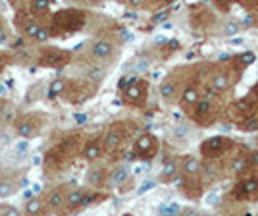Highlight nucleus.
Wrapping results in <instances>:
<instances>
[{
  "instance_id": "1",
  "label": "nucleus",
  "mask_w": 258,
  "mask_h": 216,
  "mask_svg": "<svg viewBox=\"0 0 258 216\" xmlns=\"http://www.w3.org/2000/svg\"><path fill=\"white\" fill-rule=\"evenodd\" d=\"M245 62L241 56L231 58L229 62H214V66H208V74H206V87L210 91H214L218 95L226 97L235 89L239 77L243 76V68Z\"/></svg>"
},
{
  "instance_id": "2",
  "label": "nucleus",
  "mask_w": 258,
  "mask_h": 216,
  "mask_svg": "<svg viewBox=\"0 0 258 216\" xmlns=\"http://www.w3.org/2000/svg\"><path fill=\"white\" fill-rule=\"evenodd\" d=\"M226 106H227L226 97L218 95V93L210 91V89L206 87L205 98H203L187 116L191 118V122H193L195 126H199V128H210V126H214L216 122H220V120L224 118Z\"/></svg>"
},
{
  "instance_id": "3",
  "label": "nucleus",
  "mask_w": 258,
  "mask_h": 216,
  "mask_svg": "<svg viewBox=\"0 0 258 216\" xmlns=\"http://www.w3.org/2000/svg\"><path fill=\"white\" fill-rule=\"evenodd\" d=\"M185 74H187V70H175V72L168 74L162 79L158 93H160V98L164 104H168V106H172L175 102L179 104L183 89L191 81V76H185Z\"/></svg>"
},
{
  "instance_id": "4",
  "label": "nucleus",
  "mask_w": 258,
  "mask_h": 216,
  "mask_svg": "<svg viewBox=\"0 0 258 216\" xmlns=\"http://www.w3.org/2000/svg\"><path fill=\"white\" fill-rule=\"evenodd\" d=\"M235 149V141L226 135H212L201 141L199 154L203 160H224L226 156H231Z\"/></svg>"
},
{
  "instance_id": "5",
  "label": "nucleus",
  "mask_w": 258,
  "mask_h": 216,
  "mask_svg": "<svg viewBox=\"0 0 258 216\" xmlns=\"http://www.w3.org/2000/svg\"><path fill=\"white\" fill-rule=\"evenodd\" d=\"M87 23V14L83 10L77 8H68V10H60L54 14L52 18V35L54 31L60 33H76L79 31L83 25Z\"/></svg>"
},
{
  "instance_id": "6",
  "label": "nucleus",
  "mask_w": 258,
  "mask_h": 216,
  "mask_svg": "<svg viewBox=\"0 0 258 216\" xmlns=\"http://www.w3.org/2000/svg\"><path fill=\"white\" fill-rule=\"evenodd\" d=\"M121 98L129 106H145L149 98V81L141 77H129V81L121 83Z\"/></svg>"
},
{
  "instance_id": "7",
  "label": "nucleus",
  "mask_w": 258,
  "mask_h": 216,
  "mask_svg": "<svg viewBox=\"0 0 258 216\" xmlns=\"http://www.w3.org/2000/svg\"><path fill=\"white\" fill-rule=\"evenodd\" d=\"M254 114H258V100L252 97V95H247V97H243V98L231 100L226 106V110H224V118L222 120L233 122L237 126L239 122L250 118V116H254Z\"/></svg>"
},
{
  "instance_id": "8",
  "label": "nucleus",
  "mask_w": 258,
  "mask_h": 216,
  "mask_svg": "<svg viewBox=\"0 0 258 216\" xmlns=\"http://www.w3.org/2000/svg\"><path fill=\"white\" fill-rule=\"evenodd\" d=\"M206 95V81L205 79H195L191 77V81L187 83V87L183 89L181 98H179V106L189 114Z\"/></svg>"
},
{
  "instance_id": "9",
  "label": "nucleus",
  "mask_w": 258,
  "mask_h": 216,
  "mask_svg": "<svg viewBox=\"0 0 258 216\" xmlns=\"http://www.w3.org/2000/svg\"><path fill=\"white\" fill-rule=\"evenodd\" d=\"M158 151H160V141L156 139V135H152V133H141L139 137L133 141V152L139 158L151 160L158 154Z\"/></svg>"
},
{
  "instance_id": "10",
  "label": "nucleus",
  "mask_w": 258,
  "mask_h": 216,
  "mask_svg": "<svg viewBox=\"0 0 258 216\" xmlns=\"http://www.w3.org/2000/svg\"><path fill=\"white\" fill-rule=\"evenodd\" d=\"M231 195L235 197L237 201H250V199L258 197V176L250 174V176L237 180Z\"/></svg>"
},
{
  "instance_id": "11",
  "label": "nucleus",
  "mask_w": 258,
  "mask_h": 216,
  "mask_svg": "<svg viewBox=\"0 0 258 216\" xmlns=\"http://www.w3.org/2000/svg\"><path fill=\"white\" fill-rule=\"evenodd\" d=\"M129 130L123 124H112V128L106 131L104 135V151L106 152H116L118 149L123 147V143L127 141Z\"/></svg>"
},
{
  "instance_id": "12",
  "label": "nucleus",
  "mask_w": 258,
  "mask_h": 216,
  "mask_svg": "<svg viewBox=\"0 0 258 216\" xmlns=\"http://www.w3.org/2000/svg\"><path fill=\"white\" fill-rule=\"evenodd\" d=\"M70 58H72V54L62 50V48H43L41 54H39V66H43V68H62L70 62Z\"/></svg>"
},
{
  "instance_id": "13",
  "label": "nucleus",
  "mask_w": 258,
  "mask_h": 216,
  "mask_svg": "<svg viewBox=\"0 0 258 216\" xmlns=\"http://www.w3.org/2000/svg\"><path fill=\"white\" fill-rule=\"evenodd\" d=\"M252 168H250V162H248V152H237L231 154L227 158V176H233L237 180L250 176Z\"/></svg>"
},
{
  "instance_id": "14",
  "label": "nucleus",
  "mask_w": 258,
  "mask_h": 216,
  "mask_svg": "<svg viewBox=\"0 0 258 216\" xmlns=\"http://www.w3.org/2000/svg\"><path fill=\"white\" fill-rule=\"evenodd\" d=\"M218 22H220V18L205 6H201L199 12L193 14V18H191V25L195 31H216Z\"/></svg>"
},
{
  "instance_id": "15",
  "label": "nucleus",
  "mask_w": 258,
  "mask_h": 216,
  "mask_svg": "<svg viewBox=\"0 0 258 216\" xmlns=\"http://www.w3.org/2000/svg\"><path fill=\"white\" fill-rule=\"evenodd\" d=\"M43 128V116H37V114H27L16 122V130H18V135L22 139H29L35 133H39Z\"/></svg>"
},
{
  "instance_id": "16",
  "label": "nucleus",
  "mask_w": 258,
  "mask_h": 216,
  "mask_svg": "<svg viewBox=\"0 0 258 216\" xmlns=\"http://www.w3.org/2000/svg\"><path fill=\"white\" fill-rule=\"evenodd\" d=\"M179 178H181V158L172 154V156H168L166 160L162 162L160 182L162 184H172Z\"/></svg>"
},
{
  "instance_id": "17",
  "label": "nucleus",
  "mask_w": 258,
  "mask_h": 216,
  "mask_svg": "<svg viewBox=\"0 0 258 216\" xmlns=\"http://www.w3.org/2000/svg\"><path fill=\"white\" fill-rule=\"evenodd\" d=\"M179 182H181V193L187 197V199H191V201H197V199H201L203 193H205V182H203V178H179Z\"/></svg>"
},
{
  "instance_id": "18",
  "label": "nucleus",
  "mask_w": 258,
  "mask_h": 216,
  "mask_svg": "<svg viewBox=\"0 0 258 216\" xmlns=\"http://www.w3.org/2000/svg\"><path fill=\"white\" fill-rule=\"evenodd\" d=\"M181 176L183 178H203V158L197 154H183Z\"/></svg>"
},
{
  "instance_id": "19",
  "label": "nucleus",
  "mask_w": 258,
  "mask_h": 216,
  "mask_svg": "<svg viewBox=\"0 0 258 216\" xmlns=\"http://www.w3.org/2000/svg\"><path fill=\"white\" fill-rule=\"evenodd\" d=\"M241 29H243V25H241V22H239L237 18L222 16L220 22H218V25H216L214 33L218 35V37H235V35L241 33Z\"/></svg>"
},
{
  "instance_id": "20",
  "label": "nucleus",
  "mask_w": 258,
  "mask_h": 216,
  "mask_svg": "<svg viewBox=\"0 0 258 216\" xmlns=\"http://www.w3.org/2000/svg\"><path fill=\"white\" fill-rule=\"evenodd\" d=\"M104 152H106L104 151V141L100 139V137H91L89 141H85V145L81 149V156L85 160L93 162V160H98Z\"/></svg>"
},
{
  "instance_id": "21",
  "label": "nucleus",
  "mask_w": 258,
  "mask_h": 216,
  "mask_svg": "<svg viewBox=\"0 0 258 216\" xmlns=\"http://www.w3.org/2000/svg\"><path fill=\"white\" fill-rule=\"evenodd\" d=\"M114 50H116V44L108 37H100V39H97L95 43L91 44V54L97 60H108L114 54Z\"/></svg>"
},
{
  "instance_id": "22",
  "label": "nucleus",
  "mask_w": 258,
  "mask_h": 216,
  "mask_svg": "<svg viewBox=\"0 0 258 216\" xmlns=\"http://www.w3.org/2000/svg\"><path fill=\"white\" fill-rule=\"evenodd\" d=\"M68 185H58L46 197V208L48 210H58L60 206H66V197H68Z\"/></svg>"
},
{
  "instance_id": "23",
  "label": "nucleus",
  "mask_w": 258,
  "mask_h": 216,
  "mask_svg": "<svg viewBox=\"0 0 258 216\" xmlns=\"http://www.w3.org/2000/svg\"><path fill=\"white\" fill-rule=\"evenodd\" d=\"M91 201V195L87 193L85 189H72L68 197H66V208L68 210H74L77 206H83Z\"/></svg>"
},
{
  "instance_id": "24",
  "label": "nucleus",
  "mask_w": 258,
  "mask_h": 216,
  "mask_svg": "<svg viewBox=\"0 0 258 216\" xmlns=\"http://www.w3.org/2000/svg\"><path fill=\"white\" fill-rule=\"evenodd\" d=\"M46 212V201L39 197H31L25 203V216H43Z\"/></svg>"
},
{
  "instance_id": "25",
  "label": "nucleus",
  "mask_w": 258,
  "mask_h": 216,
  "mask_svg": "<svg viewBox=\"0 0 258 216\" xmlns=\"http://www.w3.org/2000/svg\"><path fill=\"white\" fill-rule=\"evenodd\" d=\"M129 180V168L127 166H118L108 174V184L110 185H123Z\"/></svg>"
},
{
  "instance_id": "26",
  "label": "nucleus",
  "mask_w": 258,
  "mask_h": 216,
  "mask_svg": "<svg viewBox=\"0 0 258 216\" xmlns=\"http://www.w3.org/2000/svg\"><path fill=\"white\" fill-rule=\"evenodd\" d=\"M191 133H193V126L191 124H175L172 128V139L187 143L189 137H191Z\"/></svg>"
},
{
  "instance_id": "27",
  "label": "nucleus",
  "mask_w": 258,
  "mask_h": 216,
  "mask_svg": "<svg viewBox=\"0 0 258 216\" xmlns=\"http://www.w3.org/2000/svg\"><path fill=\"white\" fill-rule=\"evenodd\" d=\"M237 131H241V133H256L258 131V114L254 116H250V118L243 120V122H239L235 126Z\"/></svg>"
},
{
  "instance_id": "28",
  "label": "nucleus",
  "mask_w": 258,
  "mask_h": 216,
  "mask_svg": "<svg viewBox=\"0 0 258 216\" xmlns=\"http://www.w3.org/2000/svg\"><path fill=\"white\" fill-rule=\"evenodd\" d=\"M66 89H68V81H66L64 77H58V79H52V83L48 87V97L54 98V97H60V95H64Z\"/></svg>"
},
{
  "instance_id": "29",
  "label": "nucleus",
  "mask_w": 258,
  "mask_h": 216,
  "mask_svg": "<svg viewBox=\"0 0 258 216\" xmlns=\"http://www.w3.org/2000/svg\"><path fill=\"white\" fill-rule=\"evenodd\" d=\"M27 8H29V12L37 18V16H41V14L50 12V2H48V0H33V2H29Z\"/></svg>"
},
{
  "instance_id": "30",
  "label": "nucleus",
  "mask_w": 258,
  "mask_h": 216,
  "mask_svg": "<svg viewBox=\"0 0 258 216\" xmlns=\"http://www.w3.org/2000/svg\"><path fill=\"white\" fill-rule=\"evenodd\" d=\"M104 77H106V70L102 66H91L89 72H87V79L91 83H100Z\"/></svg>"
},
{
  "instance_id": "31",
  "label": "nucleus",
  "mask_w": 258,
  "mask_h": 216,
  "mask_svg": "<svg viewBox=\"0 0 258 216\" xmlns=\"http://www.w3.org/2000/svg\"><path fill=\"white\" fill-rule=\"evenodd\" d=\"M108 174L110 172H104V170H91L89 176H87V180H89V184L98 187V185H102L104 182H108Z\"/></svg>"
},
{
  "instance_id": "32",
  "label": "nucleus",
  "mask_w": 258,
  "mask_h": 216,
  "mask_svg": "<svg viewBox=\"0 0 258 216\" xmlns=\"http://www.w3.org/2000/svg\"><path fill=\"white\" fill-rule=\"evenodd\" d=\"M12 193H16V184L12 180H2L0 182V197H10Z\"/></svg>"
},
{
  "instance_id": "33",
  "label": "nucleus",
  "mask_w": 258,
  "mask_h": 216,
  "mask_svg": "<svg viewBox=\"0 0 258 216\" xmlns=\"http://www.w3.org/2000/svg\"><path fill=\"white\" fill-rule=\"evenodd\" d=\"M0 216H22V212L12 205H0Z\"/></svg>"
},
{
  "instance_id": "34",
  "label": "nucleus",
  "mask_w": 258,
  "mask_h": 216,
  "mask_svg": "<svg viewBox=\"0 0 258 216\" xmlns=\"http://www.w3.org/2000/svg\"><path fill=\"white\" fill-rule=\"evenodd\" d=\"M160 212H162V214H164V216H175V214L179 216V212H181V210L177 208V205H173V203H172V205L162 206V208H160Z\"/></svg>"
},
{
  "instance_id": "35",
  "label": "nucleus",
  "mask_w": 258,
  "mask_h": 216,
  "mask_svg": "<svg viewBox=\"0 0 258 216\" xmlns=\"http://www.w3.org/2000/svg\"><path fill=\"white\" fill-rule=\"evenodd\" d=\"M248 162H250L252 172H258V147L252 149V151H248Z\"/></svg>"
},
{
  "instance_id": "36",
  "label": "nucleus",
  "mask_w": 258,
  "mask_h": 216,
  "mask_svg": "<svg viewBox=\"0 0 258 216\" xmlns=\"http://www.w3.org/2000/svg\"><path fill=\"white\" fill-rule=\"evenodd\" d=\"M179 216H203V212L199 208H195V206H185V208H181Z\"/></svg>"
},
{
  "instance_id": "37",
  "label": "nucleus",
  "mask_w": 258,
  "mask_h": 216,
  "mask_svg": "<svg viewBox=\"0 0 258 216\" xmlns=\"http://www.w3.org/2000/svg\"><path fill=\"white\" fill-rule=\"evenodd\" d=\"M8 41V31H6V27H4V23L0 22V44L6 43Z\"/></svg>"
},
{
  "instance_id": "38",
  "label": "nucleus",
  "mask_w": 258,
  "mask_h": 216,
  "mask_svg": "<svg viewBox=\"0 0 258 216\" xmlns=\"http://www.w3.org/2000/svg\"><path fill=\"white\" fill-rule=\"evenodd\" d=\"M27 149H29V143H27V141H20V143L16 145V151H20V152H25Z\"/></svg>"
},
{
  "instance_id": "39",
  "label": "nucleus",
  "mask_w": 258,
  "mask_h": 216,
  "mask_svg": "<svg viewBox=\"0 0 258 216\" xmlns=\"http://www.w3.org/2000/svg\"><path fill=\"white\" fill-rule=\"evenodd\" d=\"M10 62V56H6V54H0V72L4 70V66Z\"/></svg>"
},
{
  "instance_id": "40",
  "label": "nucleus",
  "mask_w": 258,
  "mask_h": 216,
  "mask_svg": "<svg viewBox=\"0 0 258 216\" xmlns=\"http://www.w3.org/2000/svg\"><path fill=\"white\" fill-rule=\"evenodd\" d=\"M6 108H8V102H6L4 98H0V114H4V112H6Z\"/></svg>"
},
{
  "instance_id": "41",
  "label": "nucleus",
  "mask_w": 258,
  "mask_h": 216,
  "mask_svg": "<svg viewBox=\"0 0 258 216\" xmlns=\"http://www.w3.org/2000/svg\"><path fill=\"white\" fill-rule=\"evenodd\" d=\"M6 93H8L6 85H2V83H0V98H4V95H6Z\"/></svg>"
}]
</instances>
